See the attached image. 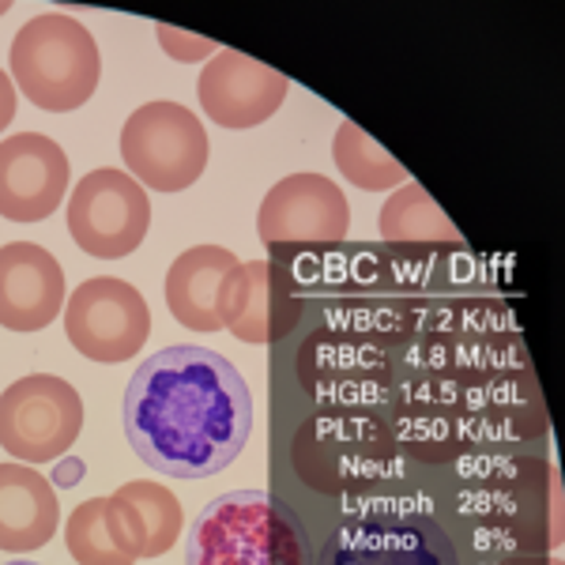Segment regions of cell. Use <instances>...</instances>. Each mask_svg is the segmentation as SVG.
Wrapping results in <instances>:
<instances>
[{"label": "cell", "instance_id": "cell-5", "mask_svg": "<svg viewBox=\"0 0 565 565\" xmlns=\"http://www.w3.org/2000/svg\"><path fill=\"white\" fill-rule=\"evenodd\" d=\"M12 84L39 109L68 114L90 103L103 76V53L95 34L61 12L34 15L12 39Z\"/></svg>", "mask_w": 565, "mask_h": 565}, {"label": "cell", "instance_id": "cell-14", "mask_svg": "<svg viewBox=\"0 0 565 565\" xmlns=\"http://www.w3.org/2000/svg\"><path fill=\"white\" fill-rule=\"evenodd\" d=\"M68 302L65 268L34 242L0 245V324L8 332H39Z\"/></svg>", "mask_w": 565, "mask_h": 565}, {"label": "cell", "instance_id": "cell-18", "mask_svg": "<svg viewBox=\"0 0 565 565\" xmlns=\"http://www.w3.org/2000/svg\"><path fill=\"white\" fill-rule=\"evenodd\" d=\"M215 317L234 340L271 343V271L268 260H238L218 282Z\"/></svg>", "mask_w": 565, "mask_h": 565}, {"label": "cell", "instance_id": "cell-10", "mask_svg": "<svg viewBox=\"0 0 565 565\" xmlns=\"http://www.w3.org/2000/svg\"><path fill=\"white\" fill-rule=\"evenodd\" d=\"M68 343L90 362H125L151 335V309L132 282L117 276L84 279L65 302Z\"/></svg>", "mask_w": 565, "mask_h": 565}, {"label": "cell", "instance_id": "cell-2", "mask_svg": "<svg viewBox=\"0 0 565 565\" xmlns=\"http://www.w3.org/2000/svg\"><path fill=\"white\" fill-rule=\"evenodd\" d=\"M287 463L309 494L362 513L385 501L392 482L412 476L396 434L381 415L362 407H313L298 418L287 441Z\"/></svg>", "mask_w": 565, "mask_h": 565}, {"label": "cell", "instance_id": "cell-13", "mask_svg": "<svg viewBox=\"0 0 565 565\" xmlns=\"http://www.w3.org/2000/svg\"><path fill=\"white\" fill-rule=\"evenodd\" d=\"M287 87L290 79L282 72L238 50H218L196 79L200 106L223 129H257L282 106Z\"/></svg>", "mask_w": 565, "mask_h": 565}, {"label": "cell", "instance_id": "cell-4", "mask_svg": "<svg viewBox=\"0 0 565 565\" xmlns=\"http://www.w3.org/2000/svg\"><path fill=\"white\" fill-rule=\"evenodd\" d=\"M189 565H313L295 509L264 490H231L207 501L189 527Z\"/></svg>", "mask_w": 565, "mask_h": 565}, {"label": "cell", "instance_id": "cell-8", "mask_svg": "<svg viewBox=\"0 0 565 565\" xmlns=\"http://www.w3.org/2000/svg\"><path fill=\"white\" fill-rule=\"evenodd\" d=\"M84 430V399L65 377L31 373L0 392V449L23 463H53Z\"/></svg>", "mask_w": 565, "mask_h": 565}, {"label": "cell", "instance_id": "cell-11", "mask_svg": "<svg viewBox=\"0 0 565 565\" xmlns=\"http://www.w3.org/2000/svg\"><path fill=\"white\" fill-rule=\"evenodd\" d=\"M351 231L343 189L324 174H287L268 189L257 215V234L268 249L287 245H335Z\"/></svg>", "mask_w": 565, "mask_h": 565}, {"label": "cell", "instance_id": "cell-23", "mask_svg": "<svg viewBox=\"0 0 565 565\" xmlns=\"http://www.w3.org/2000/svg\"><path fill=\"white\" fill-rule=\"evenodd\" d=\"M79 479H84V460H79V457H61L57 468H53V487L68 490V487H76Z\"/></svg>", "mask_w": 565, "mask_h": 565}, {"label": "cell", "instance_id": "cell-15", "mask_svg": "<svg viewBox=\"0 0 565 565\" xmlns=\"http://www.w3.org/2000/svg\"><path fill=\"white\" fill-rule=\"evenodd\" d=\"M106 524L114 540L140 562L159 558L181 540L185 513H181V501L162 482L132 479L106 498Z\"/></svg>", "mask_w": 565, "mask_h": 565}, {"label": "cell", "instance_id": "cell-12", "mask_svg": "<svg viewBox=\"0 0 565 565\" xmlns=\"http://www.w3.org/2000/svg\"><path fill=\"white\" fill-rule=\"evenodd\" d=\"M68 154L42 132H15L0 140V215L12 223H39L68 193Z\"/></svg>", "mask_w": 565, "mask_h": 565}, {"label": "cell", "instance_id": "cell-24", "mask_svg": "<svg viewBox=\"0 0 565 565\" xmlns=\"http://www.w3.org/2000/svg\"><path fill=\"white\" fill-rule=\"evenodd\" d=\"M12 117H15V84H12V76L0 68V132L12 125Z\"/></svg>", "mask_w": 565, "mask_h": 565}, {"label": "cell", "instance_id": "cell-6", "mask_svg": "<svg viewBox=\"0 0 565 565\" xmlns=\"http://www.w3.org/2000/svg\"><path fill=\"white\" fill-rule=\"evenodd\" d=\"M317 565H463L449 524L415 501H381L343 516Z\"/></svg>", "mask_w": 565, "mask_h": 565}, {"label": "cell", "instance_id": "cell-3", "mask_svg": "<svg viewBox=\"0 0 565 565\" xmlns=\"http://www.w3.org/2000/svg\"><path fill=\"white\" fill-rule=\"evenodd\" d=\"M452 543L468 565L551 562V468L540 457H501L463 476L452 494Z\"/></svg>", "mask_w": 565, "mask_h": 565}, {"label": "cell", "instance_id": "cell-25", "mask_svg": "<svg viewBox=\"0 0 565 565\" xmlns=\"http://www.w3.org/2000/svg\"><path fill=\"white\" fill-rule=\"evenodd\" d=\"M8 565H34V562H8Z\"/></svg>", "mask_w": 565, "mask_h": 565}, {"label": "cell", "instance_id": "cell-22", "mask_svg": "<svg viewBox=\"0 0 565 565\" xmlns=\"http://www.w3.org/2000/svg\"><path fill=\"white\" fill-rule=\"evenodd\" d=\"M159 39L170 45V57H174V61H200V57H207V53L215 50V45L204 42V39H189V34H181V39H178L170 26H162Z\"/></svg>", "mask_w": 565, "mask_h": 565}, {"label": "cell", "instance_id": "cell-17", "mask_svg": "<svg viewBox=\"0 0 565 565\" xmlns=\"http://www.w3.org/2000/svg\"><path fill=\"white\" fill-rule=\"evenodd\" d=\"M234 264L238 257L223 245H193L181 253L167 271V306L174 321L193 332H218L223 324L215 317V295Z\"/></svg>", "mask_w": 565, "mask_h": 565}, {"label": "cell", "instance_id": "cell-9", "mask_svg": "<svg viewBox=\"0 0 565 565\" xmlns=\"http://www.w3.org/2000/svg\"><path fill=\"white\" fill-rule=\"evenodd\" d=\"M151 231V204L143 185L114 167L90 170L68 196V234L98 260H121Z\"/></svg>", "mask_w": 565, "mask_h": 565}, {"label": "cell", "instance_id": "cell-16", "mask_svg": "<svg viewBox=\"0 0 565 565\" xmlns=\"http://www.w3.org/2000/svg\"><path fill=\"white\" fill-rule=\"evenodd\" d=\"M61 509L53 482L31 463H0V551L31 554L57 535Z\"/></svg>", "mask_w": 565, "mask_h": 565}, {"label": "cell", "instance_id": "cell-7", "mask_svg": "<svg viewBox=\"0 0 565 565\" xmlns=\"http://www.w3.org/2000/svg\"><path fill=\"white\" fill-rule=\"evenodd\" d=\"M121 159L143 189L181 193L207 170V132L181 103H148L125 121Z\"/></svg>", "mask_w": 565, "mask_h": 565}, {"label": "cell", "instance_id": "cell-1", "mask_svg": "<svg viewBox=\"0 0 565 565\" xmlns=\"http://www.w3.org/2000/svg\"><path fill=\"white\" fill-rule=\"evenodd\" d=\"M136 457L170 479H212L253 434V392L231 359L181 343L143 359L125 388Z\"/></svg>", "mask_w": 565, "mask_h": 565}, {"label": "cell", "instance_id": "cell-21", "mask_svg": "<svg viewBox=\"0 0 565 565\" xmlns=\"http://www.w3.org/2000/svg\"><path fill=\"white\" fill-rule=\"evenodd\" d=\"M68 554L79 565H136V558L114 540L106 524V498H87L84 505L72 509L65 524Z\"/></svg>", "mask_w": 565, "mask_h": 565}, {"label": "cell", "instance_id": "cell-19", "mask_svg": "<svg viewBox=\"0 0 565 565\" xmlns=\"http://www.w3.org/2000/svg\"><path fill=\"white\" fill-rule=\"evenodd\" d=\"M381 238L388 245H449L460 238V231L423 185L407 181L381 204Z\"/></svg>", "mask_w": 565, "mask_h": 565}, {"label": "cell", "instance_id": "cell-20", "mask_svg": "<svg viewBox=\"0 0 565 565\" xmlns=\"http://www.w3.org/2000/svg\"><path fill=\"white\" fill-rule=\"evenodd\" d=\"M332 154H335L340 174L348 178L351 185H359L362 193H392V189L407 185V170L399 167L370 132H362L359 125H351V121H343L340 132H335Z\"/></svg>", "mask_w": 565, "mask_h": 565}]
</instances>
